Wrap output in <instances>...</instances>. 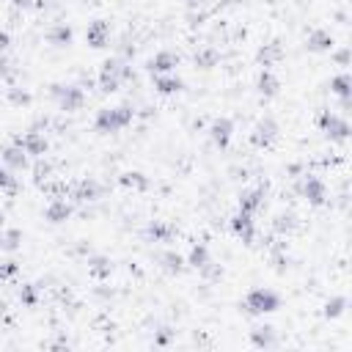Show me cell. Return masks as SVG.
Segmentation results:
<instances>
[{
    "mask_svg": "<svg viewBox=\"0 0 352 352\" xmlns=\"http://www.w3.org/2000/svg\"><path fill=\"white\" fill-rule=\"evenodd\" d=\"M245 306H248V311H253V314H270V311L278 308V295L270 292V289H253V292L248 295Z\"/></svg>",
    "mask_w": 352,
    "mask_h": 352,
    "instance_id": "cell-1",
    "label": "cell"
},
{
    "mask_svg": "<svg viewBox=\"0 0 352 352\" xmlns=\"http://www.w3.org/2000/svg\"><path fill=\"white\" fill-rule=\"evenodd\" d=\"M127 121H132V110L130 107H113V110H102L97 119V127L105 132H113L119 127H124Z\"/></svg>",
    "mask_w": 352,
    "mask_h": 352,
    "instance_id": "cell-2",
    "label": "cell"
},
{
    "mask_svg": "<svg viewBox=\"0 0 352 352\" xmlns=\"http://www.w3.org/2000/svg\"><path fill=\"white\" fill-rule=\"evenodd\" d=\"M322 127L330 135H336V138H344V135H347V124H344V121H338L333 113H325V116H322Z\"/></svg>",
    "mask_w": 352,
    "mask_h": 352,
    "instance_id": "cell-3",
    "label": "cell"
},
{
    "mask_svg": "<svg viewBox=\"0 0 352 352\" xmlns=\"http://www.w3.org/2000/svg\"><path fill=\"white\" fill-rule=\"evenodd\" d=\"M105 36H107V25L105 22H94L91 28H88V33H85V39L94 47H102L105 44Z\"/></svg>",
    "mask_w": 352,
    "mask_h": 352,
    "instance_id": "cell-4",
    "label": "cell"
},
{
    "mask_svg": "<svg viewBox=\"0 0 352 352\" xmlns=\"http://www.w3.org/2000/svg\"><path fill=\"white\" fill-rule=\"evenodd\" d=\"M306 195L314 201V204H322V201H325V185L308 176V179H306Z\"/></svg>",
    "mask_w": 352,
    "mask_h": 352,
    "instance_id": "cell-5",
    "label": "cell"
},
{
    "mask_svg": "<svg viewBox=\"0 0 352 352\" xmlns=\"http://www.w3.org/2000/svg\"><path fill=\"white\" fill-rule=\"evenodd\" d=\"M228 135H231V124H228L226 119H220V121H215V124H212V138L218 140L220 146L228 140Z\"/></svg>",
    "mask_w": 352,
    "mask_h": 352,
    "instance_id": "cell-6",
    "label": "cell"
},
{
    "mask_svg": "<svg viewBox=\"0 0 352 352\" xmlns=\"http://www.w3.org/2000/svg\"><path fill=\"white\" fill-rule=\"evenodd\" d=\"M171 66H176V58L171 55V52H160V55L152 61V69L154 72H168Z\"/></svg>",
    "mask_w": 352,
    "mask_h": 352,
    "instance_id": "cell-7",
    "label": "cell"
},
{
    "mask_svg": "<svg viewBox=\"0 0 352 352\" xmlns=\"http://www.w3.org/2000/svg\"><path fill=\"white\" fill-rule=\"evenodd\" d=\"M273 138H275V124H273V121L259 124V130H256V143H270Z\"/></svg>",
    "mask_w": 352,
    "mask_h": 352,
    "instance_id": "cell-8",
    "label": "cell"
},
{
    "mask_svg": "<svg viewBox=\"0 0 352 352\" xmlns=\"http://www.w3.org/2000/svg\"><path fill=\"white\" fill-rule=\"evenodd\" d=\"M314 50H330L333 47V39L328 36V33H322V31H316L314 36H311V42H308Z\"/></svg>",
    "mask_w": 352,
    "mask_h": 352,
    "instance_id": "cell-9",
    "label": "cell"
},
{
    "mask_svg": "<svg viewBox=\"0 0 352 352\" xmlns=\"http://www.w3.org/2000/svg\"><path fill=\"white\" fill-rule=\"evenodd\" d=\"M19 146H22L25 152H31V154H39V152H44V140H42V138H36V135H31V138L19 140Z\"/></svg>",
    "mask_w": 352,
    "mask_h": 352,
    "instance_id": "cell-10",
    "label": "cell"
},
{
    "mask_svg": "<svg viewBox=\"0 0 352 352\" xmlns=\"http://www.w3.org/2000/svg\"><path fill=\"white\" fill-rule=\"evenodd\" d=\"M253 338L259 347H270V344H273V328H256Z\"/></svg>",
    "mask_w": 352,
    "mask_h": 352,
    "instance_id": "cell-11",
    "label": "cell"
},
{
    "mask_svg": "<svg viewBox=\"0 0 352 352\" xmlns=\"http://www.w3.org/2000/svg\"><path fill=\"white\" fill-rule=\"evenodd\" d=\"M6 162H11V165H25V149H9L6 152Z\"/></svg>",
    "mask_w": 352,
    "mask_h": 352,
    "instance_id": "cell-12",
    "label": "cell"
},
{
    "mask_svg": "<svg viewBox=\"0 0 352 352\" xmlns=\"http://www.w3.org/2000/svg\"><path fill=\"white\" fill-rule=\"evenodd\" d=\"M50 220H55V223H61V220H66L69 218V207L66 204H55V207H50Z\"/></svg>",
    "mask_w": 352,
    "mask_h": 352,
    "instance_id": "cell-13",
    "label": "cell"
},
{
    "mask_svg": "<svg viewBox=\"0 0 352 352\" xmlns=\"http://www.w3.org/2000/svg\"><path fill=\"white\" fill-rule=\"evenodd\" d=\"M157 85H160L162 94H171V91L179 88V80H173V77H157Z\"/></svg>",
    "mask_w": 352,
    "mask_h": 352,
    "instance_id": "cell-14",
    "label": "cell"
},
{
    "mask_svg": "<svg viewBox=\"0 0 352 352\" xmlns=\"http://www.w3.org/2000/svg\"><path fill=\"white\" fill-rule=\"evenodd\" d=\"M190 264H195V267H204L207 264V248H193V256H190Z\"/></svg>",
    "mask_w": 352,
    "mask_h": 352,
    "instance_id": "cell-15",
    "label": "cell"
},
{
    "mask_svg": "<svg viewBox=\"0 0 352 352\" xmlns=\"http://www.w3.org/2000/svg\"><path fill=\"white\" fill-rule=\"evenodd\" d=\"M344 306H347V300H344V297H336L333 303H328V316H338L344 311Z\"/></svg>",
    "mask_w": 352,
    "mask_h": 352,
    "instance_id": "cell-16",
    "label": "cell"
},
{
    "mask_svg": "<svg viewBox=\"0 0 352 352\" xmlns=\"http://www.w3.org/2000/svg\"><path fill=\"white\" fill-rule=\"evenodd\" d=\"M347 85H349L347 74H341V77H336V80H333V91H336V94H341V97H347V91H349Z\"/></svg>",
    "mask_w": 352,
    "mask_h": 352,
    "instance_id": "cell-17",
    "label": "cell"
},
{
    "mask_svg": "<svg viewBox=\"0 0 352 352\" xmlns=\"http://www.w3.org/2000/svg\"><path fill=\"white\" fill-rule=\"evenodd\" d=\"M259 85H261V91L273 94V91H275V80H273V74L264 72V74H261V80H259Z\"/></svg>",
    "mask_w": 352,
    "mask_h": 352,
    "instance_id": "cell-18",
    "label": "cell"
},
{
    "mask_svg": "<svg viewBox=\"0 0 352 352\" xmlns=\"http://www.w3.org/2000/svg\"><path fill=\"white\" fill-rule=\"evenodd\" d=\"M52 42H55V44H66V42H69V39H72V33H69V28H58L55 33H52Z\"/></svg>",
    "mask_w": 352,
    "mask_h": 352,
    "instance_id": "cell-19",
    "label": "cell"
},
{
    "mask_svg": "<svg viewBox=\"0 0 352 352\" xmlns=\"http://www.w3.org/2000/svg\"><path fill=\"white\" fill-rule=\"evenodd\" d=\"M11 182H14V179H11V173H9V171H3V168H0V187H9Z\"/></svg>",
    "mask_w": 352,
    "mask_h": 352,
    "instance_id": "cell-20",
    "label": "cell"
},
{
    "mask_svg": "<svg viewBox=\"0 0 352 352\" xmlns=\"http://www.w3.org/2000/svg\"><path fill=\"white\" fill-rule=\"evenodd\" d=\"M6 47H9V36H6V33H0V50H6Z\"/></svg>",
    "mask_w": 352,
    "mask_h": 352,
    "instance_id": "cell-21",
    "label": "cell"
},
{
    "mask_svg": "<svg viewBox=\"0 0 352 352\" xmlns=\"http://www.w3.org/2000/svg\"><path fill=\"white\" fill-rule=\"evenodd\" d=\"M185 3H187V6H190V9H195V6H204V3H207V0H185Z\"/></svg>",
    "mask_w": 352,
    "mask_h": 352,
    "instance_id": "cell-22",
    "label": "cell"
},
{
    "mask_svg": "<svg viewBox=\"0 0 352 352\" xmlns=\"http://www.w3.org/2000/svg\"><path fill=\"white\" fill-rule=\"evenodd\" d=\"M0 223H3V218H0Z\"/></svg>",
    "mask_w": 352,
    "mask_h": 352,
    "instance_id": "cell-23",
    "label": "cell"
}]
</instances>
